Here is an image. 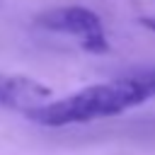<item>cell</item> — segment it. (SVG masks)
Instances as JSON below:
<instances>
[{"instance_id": "cell-1", "label": "cell", "mask_w": 155, "mask_h": 155, "mask_svg": "<svg viewBox=\"0 0 155 155\" xmlns=\"http://www.w3.org/2000/svg\"><path fill=\"white\" fill-rule=\"evenodd\" d=\"M148 99L150 97H148L145 87L140 85V80L136 75H124L111 82L90 85L68 97L46 102L36 109L27 111V119H31L41 126L85 124V121H97L104 116L121 114V111L133 109Z\"/></svg>"}, {"instance_id": "cell-2", "label": "cell", "mask_w": 155, "mask_h": 155, "mask_svg": "<svg viewBox=\"0 0 155 155\" xmlns=\"http://www.w3.org/2000/svg\"><path fill=\"white\" fill-rule=\"evenodd\" d=\"M36 24L58 34H68L75 41H80V46H85L92 53H102L107 51V31L102 19L85 7H53L46 10L36 17Z\"/></svg>"}, {"instance_id": "cell-3", "label": "cell", "mask_w": 155, "mask_h": 155, "mask_svg": "<svg viewBox=\"0 0 155 155\" xmlns=\"http://www.w3.org/2000/svg\"><path fill=\"white\" fill-rule=\"evenodd\" d=\"M51 97V90L39 85L31 78L24 75H0V107H12V109H24L31 111Z\"/></svg>"}, {"instance_id": "cell-4", "label": "cell", "mask_w": 155, "mask_h": 155, "mask_svg": "<svg viewBox=\"0 0 155 155\" xmlns=\"http://www.w3.org/2000/svg\"><path fill=\"white\" fill-rule=\"evenodd\" d=\"M133 75L140 80V85L145 87L148 97L153 99L155 97V68H148V70H140V73H133Z\"/></svg>"}]
</instances>
